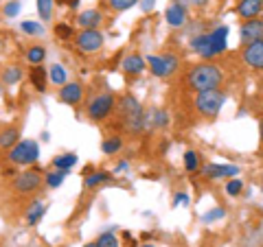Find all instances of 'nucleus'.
I'll return each mask as SVG.
<instances>
[{"label": "nucleus", "instance_id": "nucleus-1", "mask_svg": "<svg viewBox=\"0 0 263 247\" xmlns=\"http://www.w3.org/2000/svg\"><path fill=\"white\" fill-rule=\"evenodd\" d=\"M224 70L219 66L211 64V61H202L195 64L186 75V86L193 90V92H202V90H215L224 84Z\"/></svg>", "mask_w": 263, "mask_h": 247}, {"label": "nucleus", "instance_id": "nucleus-2", "mask_svg": "<svg viewBox=\"0 0 263 247\" xmlns=\"http://www.w3.org/2000/svg\"><path fill=\"white\" fill-rule=\"evenodd\" d=\"M224 103H226V92H224V90H219V88L195 92V98H193V105H195L197 114L204 116V118H209V120L219 116Z\"/></svg>", "mask_w": 263, "mask_h": 247}, {"label": "nucleus", "instance_id": "nucleus-3", "mask_svg": "<svg viewBox=\"0 0 263 247\" xmlns=\"http://www.w3.org/2000/svg\"><path fill=\"white\" fill-rule=\"evenodd\" d=\"M117 110V96L112 92H101L92 96L86 105V116L92 122H103L112 116V112Z\"/></svg>", "mask_w": 263, "mask_h": 247}, {"label": "nucleus", "instance_id": "nucleus-4", "mask_svg": "<svg viewBox=\"0 0 263 247\" xmlns=\"http://www.w3.org/2000/svg\"><path fill=\"white\" fill-rule=\"evenodd\" d=\"M7 160H9L11 164H18V167H33V164L40 160V145L31 138L20 140L18 145L9 149Z\"/></svg>", "mask_w": 263, "mask_h": 247}, {"label": "nucleus", "instance_id": "nucleus-5", "mask_svg": "<svg viewBox=\"0 0 263 247\" xmlns=\"http://www.w3.org/2000/svg\"><path fill=\"white\" fill-rule=\"evenodd\" d=\"M147 66H149V72L158 79H169L174 77L178 68H180V61L174 53H164V55H149L147 57Z\"/></svg>", "mask_w": 263, "mask_h": 247}, {"label": "nucleus", "instance_id": "nucleus-6", "mask_svg": "<svg viewBox=\"0 0 263 247\" xmlns=\"http://www.w3.org/2000/svg\"><path fill=\"white\" fill-rule=\"evenodd\" d=\"M44 184V173H40L35 169H29V171H22L13 177V193L18 195H33L37 193Z\"/></svg>", "mask_w": 263, "mask_h": 247}, {"label": "nucleus", "instance_id": "nucleus-7", "mask_svg": "<svg viewBox=\"0 0 263 247\" xmlns=\"http://www.w3.org/2000/svg\"><path fill=\"white\" fill-rule=\"evenodd\" d=\"M105 44V35L99 29H86V31H79L75 33V46L77 51L86 53V55H92L99 53Z\"/></svg>", "mask_w": 263, "mask_h": 247}, {"label": "nucleus", "instance_id": "nucleus-8", "mask_svg": "<svg viewBox=\"0 0 263 247\" xmlns=\"http://www.w3.org/2000/svg\"><path fill=\"white\" fill-rule=\"evenodd\" d=\"M241 169L237 164H215V162H209V164H202L200 169V175L209 182H215V179H233V177H239Z\"/></svg>", "mask_w": 263, "mask_h": 247}, {"label": "nucleus", "instance_id": "nucleus-9", "mask_svg": "<svg viewBox=\"0 0 263 247\" xmlns=\"http://www.w3.org/2000/svg\"><path fill=\"white\" fill-rule=\"evenodd\" d=\"M189 46H191V51H193L197 57H202L204 61H211V59H215V57H217L209 33H195V35L189 39Z\"/></svg>", "mask_w": 263, "mask_h": 247}, {"label": "nucleus", "instance_id": "nucleus-10", "mask_svg": "<svg viewBox=\"0 0 263 247\" xmlns=\"http://www.w3.org/2000/svg\"><path fill=\"white\" fill-rule=\"evenodd\" d=\"M84 92H86L84 84H79V81H68L66 86L60 88L57 98H60V103H64V105H72V108H77V105L84 101Z\"/></svg>", "mask_w": 263, "mask_h": 247}, {"label": "nucleus", "instance_id": "nucleus-11", "mask_svg": "<svg viewBox=\"0 0 263 247\" xmlns=\"http://www.w3.org/2000/svg\"><path fill=\"white\" fill-rule=\"evenodd\" d=\"M241 59L243 64L252 70H263V39L259 42H250L243 44L241 48Z\"/></svg>", "mask_w": 263, "mask_h": 247}, {"label": "nucleus", "instance_id": "nucleus-12", "mask_svg": "<svg viewBox=\"0 0 263 247\" xmlns=\"http://www.w3.org/2000/svg\"><path fill=\"white\" fill-rule=\"evenodd\" d=\"M239 37L243 44H250V42H259L263 39V20L261 18H254V20H246L239 29Z\"/></svg>", "mask_w": 263, "mask_h": 247}, {"label": "nucleus", "instance_id": "nucleus-13", "mask_svg": "<svg viewBox=\"0 0 263 247\" xmlns=\"http://www.w3.org/2000/svg\"><path fill=\"white\" fill-rule=\"evenodd\" d=\"M164 20H167V24L171 29H182L184 24L189 22V11L184 9L182 5L171 3L167 9H164Z\"/></svg>", "mask_w": 263, "mask_h": 247}, {"label": "nucleus", "instance_id": "nucleus-14", "mask_svg": "<svg viewBox=\"0 0 263 247\" xmlns=\"http://www.w3.org/2000/svg\"><path fill=\"white\" fill-rule=\"evenodd\" d=\"M235 13L246 22V20H254L263 13V0H239L235 7Z\"/></svg>", "mask_w": 263, "mask_h": 247}, {"label": "nucleus", "instance_id": "nucleus-15", "mask_svg": "<svg viewBox=\"0 0 263 247\" xmlns=\"http://www.w3.org/2000/svg\"><path fill=\"white\" fill-rule=\"evenodd\" d=\"M77 27L79 31H86V29H99L103 24V13L99 11V9H84V11H79L77 15Z\"/></svg>", "mask_w": 263, "mask_h": 247}, {"label": "nucleus", "instance_id": "nucleus-16", "mask_svg": "<svg viewBox=\"0 0 263 247\" xmlns=\"http://www.w3.org/2000/svg\"><path fill=\"white\" fill-rule=\"evenodd\" d=\"M169 127V112L162 108H154L145 112V129H167Z\"/></svg>", "mask_w": 263, "mask_h": 247}, {"label": "nucleus", "instance_id": "nucleus-17", "mask_svg": "<svg viewBox=\"0 0 263 247\" xmlns=\"http://www.w3.org/2000/svg\"><path fill=\"white\" fill-rule=\"evenodd\" d=\"M20 127L18 125H5L0 129V149H7L9 151L11 147H15L20 142Z\"/></svg>", "mask_w": 263, "mask_h": 247}, {"label": "nucleus", "instance_id": "nucleus-18", "mask_svg": "<svg viewBox=\"0 0 263 247\" xmlns=\"http://www.w3.org/2000/svg\"><path fill=\"white\" fill-rule=\"evenodd\" d=\"M145 66H147V61L143 59L141 55H138V53H129V55H125L121 68H123V72H127V75H143Z\"/></svg>", "mask_w": 263, "mask_h": 247}, {"label": "nucleus", "instance_id": "nucleus-19", "mask_svg": "<svg viewBox=\"0 0 263 247\" xmlns=\"http://www.w3.org/2000/svg\"><path fill=\"white\" fill-rule=\"evenodd\" d=\"M228 27L226 24H221V27H215L213 31H209L211 35V42H213V48H215V53L221 55L228 48Z\"/></svg>", "mask_w": 263, "mask_h": 247}, {"label": "nucleus", "instance_id": "nucleus-20", "mask_svg": "<svg viewBox=\"0 0 263 247\" xmlns=\"http://www.w3.org/2000/svg\"><path fill=\"white\" fill-rule=\"evenodd\" d=\"M29 81L35 88V92H46V84H48V70L44 66H33L29 70Z\"/></svg>", "mask_w": 263, "mask_h": 247}, {"label": "nucleus", "instance_id": "nucleus-21", "mask_svg": "<svg viewBox=\"0 0 263 247\" xmlns=\"http://www.w3.org/2000/svg\"><path fill=\"white\" fill-rule=\"evenodd\" d=\"M112 179V171H92L90 175L84 177V188L86 191H95V188L99 186H103V184H108Z\"/></svg>", "mask_w": 263, "mask_h": 247}, {"label": "nucleus", "instance_id": "nucleus-22", "mask_svg": "<svg viewBox=\"0 0 263 247\" xmlns=\"http://www.w3.org/2000/svg\"><path fill=\"white\" fill-rule=\"evenodd\" d=\"M44 215H46V203H42V201H33L29 208H27V215H24V223L27 225H37L40 221L44 219Z\"/></svg>", "mask_w": 263, "mask_h": 247}, {"label": "nucleus", "instance_id": "nucleus-23", "mask_svg": "<svg viewBox=\"0 0 263 247\" xmlns=\"http://www.w3.org/2000/svg\"><path fill=\"white\" fill-rule=\"evenodd\" d=\"M123 147H125V142H123V138L119 134H112L108 138H103V142H101V151L103 155H108V158H114L117 153L123 151Z\"/></svg>", "mask_w": 263, "mask_h": 247}, {"label": "nucleus", "instance_id": "nucleus-24", "mask_svg": "<svg viewBox=\"0 0 263 247\" xmlns=\"http://www.w3.org/2000/svg\"><path fill=\"white\" fill-rule=\"evenodd\" d=\"M79 162V155L75 151H66V153H57L53 158V169L60 171H70L75 164Z\"/></svg>", "mask_w": 263, "mask_h": 247}, {"label": "nucleus", "instance_id": "nucleus-25", "mask_svg": "<svg viewBox=\"0 0 263 247\" xmlns=\"http://www.w3.org/2000/svg\"><path fill=\"white\" fill-rule=\"evenodd\" d=\"M48 81H51L53 86H57V88L66 86L68 84V70H66L62 64H53L51 68H48Z\"/></svg>", "mask_w": 263, "mask_h": 247}, {"label": "nucleus", "instance_id": "nucleus-26", "mask_svg": "<svg viewBox=\"0 0 263 247\" xmlns=\"http://www.w3.org/2000/svg\"><path fill=\"white\" fill-rule=\"evenodd\" d=\"M24 57H27V61L31 66H42L44 59H46V46H42V44H31L27 48V53H24Z\"/></svg>", "mask_w": 263, "mask_h": 247}, {"label": "nucleus", "instance_id": "nucleus-27", "mask_svg": "<svg viewBox=\"0 0 263 247\" xmlns=\"http://www.w3.org/2000/svg\"><path fill=\"white\" fill-rule=\"evenodd\" d=\"M66 177H68V171L53 169V171L44 173V184H46L48 188H51V191H55V188H60V186L66 182Z\"/></svg>", "mask_w": 263, "mask_h": 247}, {"label": "nucleus", "instance_id": "nucleus-28", "mask_svg": "<svg viewBox=\"0 0 263 247\" xmlns=\"http://www.w3.org/2000/svg\"><path fill=\"white\" fill-rule=\"evenodd\" d=\"M182 162H184V171L186 173H197L202 169V155L197 153L195 149H186Z\"/></svg>", "mask_w": 263, "mask_h": 247}, {"label": "nucleus", "instance_id": "nucleus-29", "mask_svg": "<svg viewBox=\"0 0 263 247\" xmlns=\"http://www.w3.org/2000/svg\"><path fill=\"white\" fill-rule=\"evenodd\" d=\"M24 77V72L20 66H7V68L3 70V84L5 86H15V84H20Z\"/></svg>", "mask_w": 263, "mask_h": 247}, {"label": "nucleus", "instance_id": "nucleus-30", "mask_svg": "<svg viewBox=\"0 0 263 247\" xmlns=\"http://www.w3.org/2000/svg\"><path fill=\"white\" fill-rule=\"evenodd\" d=\"M20 29H22V33H27V37H40L44 33V24L37 20H22Z\"/></svg>", "mask_w": 263, "mask_h": 247}, {"label": "nucleus", "instance_id": "nucleus-31", "mask_svg": "<svg viewBox=\"0 0 263 247\" xmlns=\"http://www.w3.org/2000/svg\"><path fill=\"white\" fill-rule=\"evenodd\" d=\"M35 7H37L40 20H44V22H51V20H53V7H55V0H35Z\"/></svg>", "mask_w": 263, "mask_h": 247}, {"label": "nucleus", "instance_id": "nucleus-32", "mask_svg": "<svg viewBox=\"0 0 263 247\" xmlns=\"http://www.w3.org/2000/svg\"><path fill=\"white\" fill-rule=\"evenodd\" d=\"M53 33L57 39H62V42H68V39H75V29L70 27V24L66 22H57L53 27Z\"/></svg>", "mask_w": 263, "mask_h": 247}, {"label": "nucleus", "instance_id": "nucleus-33", "mask_svg": "<svg viewBox=\"0 0 263 247\" xmlns=\"http://www.w3.org/2000/svg\"><path fill=\"white\" fill-rule=\"evenodd\" d=\"M97 247H121V241L117 232H112V230H108V232H101L97 236Z\"/></svg>", "mask_w": 263, "mask_h": 247}, {"label": "nucleus", "instance_id": "nucleus-34", "mask_svg": "<svg viewBox=\"0 0 263 247\" xmlns=\"http://www.w3.org/2000/svg\"><path fill=\"white\" fill-rule=\"evenodd\" d=\"M224 217H226V208L224 205H215V208H211L209 212L202 215V223H215V221L224 219Z\"/></svg>", "mask_w": 263, "mask_h": 247}, {"label": "nucleus", "instance_id": "nucleus-35", "mask_svg": "<svg viewBox=\"0 0 263 247\" xmlns=\"http://www.w3.org/2000/svg\"><path fill=\"white\" fill-rule=\"evenodd\" d=\"M226 195L228 197H239L243 193V179L241 177H233V179H228L226 182Z\"/></svg>", "mask_w": 263, "mask_h": 247}, {"label": "nucleus", "instance_id": "nucleus-36", "mask_svg": "<svg viewBox=\"0 0 263 247\" xmlns=\"http://www.w3.org/2000/svg\"><path fill=\"white\" fill-rule=\"evenodd\" d=\"M108 5H110V9L112 11H127L132 9V7H136L138 5V0H108Z\"/></svg>", "mask_w": 263, "mask_h": 247}, {"label": "nucleus", "instance_id": "nucleus-37", "mask_svg": "<svg viewBox=\"0 0 263 247\" xmlns=\"http://www.w3.org/2000/svg\"><path fill=\"white\" fill-rule=\"evenodd\" d=\"M22 11V3L20 0H9V3L5 5V15L7 18H18Z\"/></svg>", "mask_w": 263, "mask_h": 247}, {"label": "nucleus", "instance_id": "nucleus-38", "mask_svg": "<svg viewBox=\"0 0 263 247\" xmlns=\"http://www.w3.org/2000/svg\"><path fill=\"white\" fill-rule=\"evenodd\" d=\"M189 203H191V197H189L186 191H176L174 193V203H171L174 208H180V205H184V208H186Z\"/></svg>", "mask_w": 263, "mask_h": 247}, {"label": "nucleus", "instance_id": "nucleus-39", "mask_svg": "<svg viewBox=\"0 0 263 247\" xmlns=\"http://www.w3.org/2000/svg\"><path fill=\"white\" fill-rule=\"evenodd\" d=\"M138 7H141L143 13H149V11H154L156 0H138Z\"/></svg>", "mask_w": 263, "mask_h": 247}, {"label": "nucleus", "instance_id": "nucleus-40", "mask_svg": "<svg viewBox=\"0 0 263 247\" xmlns=\"http://www.w3.org/2000/svg\"><path fill=\"white\" fill-rule=\"evenodd\" d=\"M129 169V160H119V164L114 167V171H112V175H119V173H125Z\"/></svg>", "mask_w": 263, "mask_h": 247}, {"label": "nucleus", "instance_id": "nucleus-41", "mask_svg": "<svg viewBox=\"0 0 263 247\" xmlns=\"http://www.w3.org/2000/svg\"><path fill=\"white\" fill-rule=\"evenodd\" d=\"M62 3H64V5H68L70 9H77V7H79V0H62ZM62 3H60V5H62Z\"/></svg>", "mask_w": 263, "mask_h": 247}, {"label": "nucleus", "instance_id": "nucleus-42", "mask_svg": "<svg viewBox=\"0 0 263 247\" xmlns=\"http://www.w3.org/2000/svg\"><path fill=\"white\" fill-rule=\"evenodd\" d=\"M193 7H206L209 5V0H189Z\"/></svg>", "mask_w": 263, "mask_h": 247}, {"label": "nucleus", "instance_id": "nucleus-43", "mask_svg": "<svg viewBox=\"0 0 263 247\" xmlns=\"http://www.w3.org/2000/svg\"><path fill=\"white\" fill-rule=\"evenodd\" d=\"M259 136H261V145H263V118L259 120Z\"/></svg>", "mask_w": 263, "mask_h": 247}, {"label": "nucleus", "instance_id": "nucleus-44", "mask_svg": "<svg viewBox=\"0 0 263 247\" xmlns=\"http://www.w3.org/2000/svg\"><path fill=\"white\" fill-rule=\"evenodd\" d=\"M138 247H156L154 243H143V245H138Z\"/></svg>", "mask_w": 263, "mask_h": 247}, {"label": "nucleus", "instance_id": "nucleus-45", "mask_svg": "<svg viewBox=\"0 0 263 247\" xmlns=\"http://www.w3.org/2000/svg\"><path fill=\"white\" fill-rule=\"evenodd\" d=\"M84 247H97V243H95V241H90V243H86Z\"/></svg>", "mask_w": 263, "mask_h": 247}, {"label": "nucleus", "instance_id": "nucleus-46", "mask_svg": "<svg viewBox=\"0 0 263 247\" xmlns=\"http://www.w3.org/2000/svg\"><path fill=\"white\" fill-rule=\"evenodd\" d=\"M261 182H263V175H261Z\"/></svg>", "mask_w": 263, "mask_h": 247}, {"label": "nucleus", "instance_id": "nucleus-47", "mask_svg": "<svg viewBox=\"0 0 263 247\" xmlns=\"http://www.w3.org/2000/svg\"><path fill=\"white\" fill-rule=\"evenodd\" d=\"M261 20H263V13H261Z\"/></svg>", "mask_w": 263, "mask_h": 247}, {"label": "nucleus", "instance_id": "nucleus-48", "mask_svg": "<svg viewBox=\"0 0 263 247\" xmlns=\"http://www.w3.org/2000/svg\"><path fill=\"white\" fill-rule=\"evenodd\" d=\"M0 48H3V44H0Z\"/></svg>", "mask_w": 263, "mask_h": 247}]
</instances>
